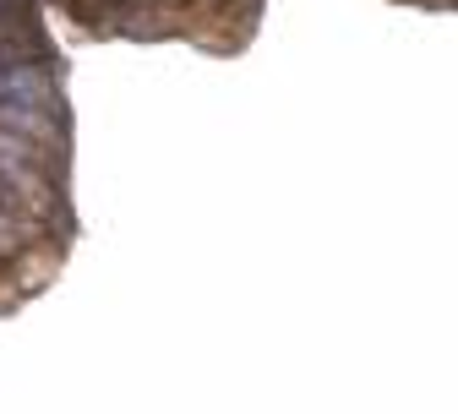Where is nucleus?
Here are the masks:
<instances>
[{"label":"nucleus","instance_id":"obj_1","mask_svg":"<svg viewBox=\"0 0 458 414\" xmlns=\"http://www.w3.org/2000/svg\"><path fill=\"white\" fill-rule=\"evenodd\" d=\"M0 104H28V109H49L55 104V77L49 66H0Z\"/></svg>","mask_w":458,"mask_h":414},{"label":"nucleus","instance_id":"obj_2","mask_svg":"<svg viewBox=\"0 0 458 414\" xmlns=\"http://www.w3.org/2000/svg\"><path fill=\"white\" fill-rule=\"evenodd\" d=\"M0 131L12 137H28L38 148H61V121H55V109H28V104H0Z\"/></svg>","mask_w":458,"mask_h":414},{"label":"nucleus","instance_id":"obj_3","mask_svg":"<svg viewBox=\"0 0 458 414\" xmlns=\"http://www.w3.org/2000/svg\"><path fill=\"white\" fill-rule=\"evenodd\" d=\"M0 44H38V22L28 17V0H0Z\"/></svg>","mask_w":458,"mask_h":414},{"label":"nucleus","instance_id":"obj_4","mask_svg":"<svg viewBox=\"0 0 458 414\" xmlns=\"http://www.w3.org/2000/svg\"><path fill=\"white\" fill-rule=\"evenodd\" d=\"M28 234H33L28 213H17V207H6V202H0V257L28 251Z\"/></svg>","mask_w":458,"mask_h":414}]
</instances>
